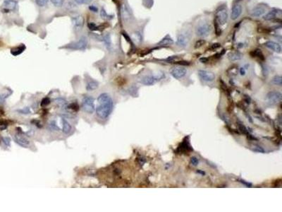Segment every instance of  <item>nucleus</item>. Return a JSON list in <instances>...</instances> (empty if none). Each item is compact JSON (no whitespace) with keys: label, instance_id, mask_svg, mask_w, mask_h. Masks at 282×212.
I'll use <instances>...</instances> for the list:
<instances>
[{"label":"nucleus","instance_id":"f257e3e1","mask_svg":"<svg viewBox=\"0 0 282 212\" xmlns=\"http://www.w3.org/2000/svg\"><path fill=\"white\" fill-rule=\"evenodd\" d=\"M98 104L96 107V113L99 118L101 119H106L112 112L114 103L110 95L107 94H102L98 98Z\"/></svg>","mask_w":282,"mask_h":212},{"label":"nucleus","instance_id":"f03ea898","mask_svg":"<svg viewBox=\"0 0 282 212\" xmlns=\"http://www.w3.org/2000/svg\"><path fill=\"white\" fill-rule=\"evenodd\" d=\"M212 27L207 22L200 23L195 28V34L200 38L207 37L211 33Z\"/></svg>","mask_w":282,"mask_h":212},{"label":"nucleus","instance_id":"7ed1b4c3","mask_svg":"<svg viewBox=\"0 0 282 212\" xmlns=\"http://www.w3.org/2000/svg\"><path fill=\"white\" fill-rule=\"evenodd\" d=\"M190 39V33L187 31H181L176 38V45L179 48H186L188 45Z\"/></svg>","mask_w":282,"mask_h":212},{"label":"nucleus","instance_id":"20e7f679","mask_svg":"<svg viewBox=\"0 0 282 212\" xmlns=\"http://www.w3.org/2000/svg\"><path fill=\"white\" fill-rule=\"evenodd\" d=\"M229 14L225 7H219L216 12V20L219 25L223 26L228 21Z\"/></svg>","mask_w":282,"mask_h":212},{"label":"nucleus","instance_id":"39448f33","mask_svg":"<svg viewBox=\"0 0 282 212\" xmlns=\"http://www.w3.org/2000/svg\"><path fill=\"white\" fill-rule=\"evenodd\" d=\"M94 98L91 96H86L82 99V106L85 112L90 113V114H92L94 112L95 107H94Z\"/></svg>","mask_w":282,"mask_h":212},{"label":"nucleus","instance_id":"423d86ee","mask_svg":"<svg viewBox=\"0 0 282 212\" xmlns=\"http://www.w3.org/2000/svg\"><path fill=\"white\" fill-rule=\"evenodd\" d=\"M282 94L279 91H270L266 96V100L268 103L275 105L281 101Z\"/></svg>","mask_w":282,"mask_h":212},{"label":"nucleus","instance_id":"0eeeda50","mask_svg":"<svg viewBox=\"0 0 282 212\" xmlns=\"http://www.w3.org/2000/svg\"><path fill=\"white\" fill-rule=\"evenodd\" d=\"M163 76H164V74H163V73L157 74L156 75L146 76H143V77L141 78L140 82L141 83V84H142L144 85H148V86H150V85L155 84V83L158 81L160 80L161 78H162Z\"/></svg>","mask_w":282,"mask_h":212},{"label":"nucleus","instance_id":"6e6552de","mask_svg":"<svg viewBox=\"0 0 282 212\" xmlns=\"http://www.w3.org/2000/svg\"><path fill=\"white\" fill-rule=\"evenodd\" d=\"M88 47V39L85 36H82L78 41L74 42L70 45V48L75 50L83 51Z\"/></svg>","mask_w":282,"mask_h":212},{"label":"nucleus","instance_id":"1a4fd4ad","mask_svg":"<svg viewBox=\"0 0 282 212\" xmlns=\"http://www.w3.org/2000/svg\"><path fill=\"white\" fill-rule=\"evenodd\" d=\"M191 151H193V149L189 142V137H185L181 144L178 146V149H176V152L179 153H189Z\"/></svg>","mask_w":282,"mask_h":212},{"label":"nucleus","instance_id":"9d476101","mask_svg":"<svg viewBox=\"0 0 282 212\" xmlns=\"http://www.w3.org/2000/svg\"><path fill=\"white\" fill-rule=\"evenodd\" d=\"M281 15L282 11L281 9L274 8L263 16V19L265 21H272L277 18H281Z\"/></svg>","mask_w":282,"mask_h":212},{"label":"nucleus","instance_id":"9b49d317","mask_svg":"<svg viewBox=\"0 0 282 212\" xmlns=\"http://www.w3.org/2000/svg\"><path fill=\"white\" fill-rule=\"evenodd\" d=\"M198 76L200 79L205 82H212L215 79V74L207 70H199Z\"/></svg>","mask_w":282,"mask_h":212},{"label":"nucleus","instance_id":"f8f14e48","mask_svg":"<svg viewBox=\"0 0 282 212\" xmlns=\"http://www.w3.org/2000/svg\"><path fill=\"white\" fill-rule=\"evenodd\" d=\"M71 21L74 27L77 31H80L81 28L83 27L84 25V19L80 14H76V15L71 17Z\"/></svg>","mask_w":282,"mask_h":212},{"label":"nucleus","instance_id":"ddd939ff","mask_svg":"<svg viewBox=\"0 0 282 212\" xmlns=\"http://www.w3.org/2000/svg\"><path fill=\"white\" fill-rule=\"evenodd\" d=\"M14 140L19 146L24 147V148H28L31 145L30 141L28 140L27 137H24L23 134H20V133L14 135Z\"/></svg>","mask_w":282,"mask_h":212},{"label":"nucleus","instance_id":"4468645a","mask_svg":"<svg viewBox=\"0 0 282 212\" xmlns=\"http://www.w3.org/2000/svg\"><path fill=\"white\" fill-rule=\"evenodd\" d=\"M171 75L177 79H181L184 77L187 74V69L183 67H175L173 68L170 72Z\"/></svg>","mask_w":282,"mask_h":212},{"label":"nucleus","instance_id":"2eb2a0df","mask_svg":"<svg viewBox=\"0 0 282 212\" xmlns=\"http://www.w3.org/2000/svg\"><path fill=\"white\" fill-rule=\"evenodd\" d=\"M121 14H122V19L125 21H129L133 19L131 10L126 5H123L121 7Z\"/></svg>","mask_w":282,"mask_h":212},{"label":"nucleus","instance_id":"dca6fc26","mask_svg":"<svg viewBox=\"0 0 282 212\" xmlns=\"http://www.w3.org/2000/svg\"><path fill=\"white\" fill-rule=\"evenodd\" d=\"M243 12V8L242 6L239 4H234L233 5L232 8H231V19L233 20H236L240 17Z\"/></svg>","mask_w":282,"mask_h":212},{"label":"nucleus","instance_id":"f3484780","mask_svg":"<svg viewBox=\"0 0 282 212\" xmlns=\"http://www.w3.org/2000/svg\"><path fill=\"white\" fill-rule=\"evenodd\" d=\"M267 9L265 6L257 5L255 7H254L251 11V16L255 18H259L263 17L266 14Z\"/></svg>","mask_w":282,"mask_h":212},{"label":"nucleus","instance_id":"a211bd4d","mask_svg":"<svg viewBox=\"0 0 282 212\" xmlns=\"http://www.w3.org/2000/svg\"><path fill=\"white\" fill-rule=\"evenodd\" d=\"M265 46L274 52H277V53H281V47L278 42L269 40V41L265 42Z\"/></svg>","mask_w":282,"mask_h":212},{"label":"nucleus","instance_id":"6ab92c4d","mask_svg":"<svg viewBox=\"0 0 282 212\" xmlns=\"http://www.w3.org/2000/svg\"><path fill=\"white\" fill-rule=\"evenodd\" d=\"M3 6L6 9L14 11L17 7V2L15 0H4Z\"/></svg>","mask_w":282,"mask_h":212},{"label":"nucleus","instance_id":"aec40b11","mask_svg":"<svg viewBox=\"0 0 282 212\" xmlns=\"http://www.w3.org/2000/svg\"><path fill=\"white\" fill-rule=\"evenodd\" d=\"M243 57V54L239 52H231L228 54V58L231 61H238Z\"/></svg>","mask_w":282,"mask_h":212},{"label":"nucleus","instance_id":"412c9836","mask_svg":"<svg viewBox=\"0 0 282 212\" xmlns=\"http://www.w3.org/2000/svg\"><path fill=\"white\" fill-rule=\"evenodd\" d=\"M173 43H174V40H172V38L169 35H166L158 42V45L161 46H169L172 45Z\"/></svg>","mask_w":282,"mask_h":212},{"label":"nucleus","instance_id":"4be33fe9","mask_svg":"<svg viewBox=\"0 0 282 212\" xmlns=\"http://www.w3.org/2000/svg\"><path fill=\"white\" fill-rule=\"evenodd\" d=\"M102 41H103L104 45L106 48V49L110 50L112 49V40H111V36L109 33L104 35L103 37H102Z\"/></svg>","mask_w":282,"mask_h":212},{"label":"nucleus","instance_id":"5701e85b","mask_svg":"<svg viewBox=\"0 0 282 212\" xmlns=\"http://www.w3.org/2000/svg\"><path fill=\"white\" fill-rule=\"evenodd\" d=\"M62 131L66 134H69L71 131V126L65 119H62Z\"/></svg>","mask_w":282,"mask_h":212},{"label":"nucleus","instance_id":"b1692460","mask_svg":"<svg viewBox=\"0 0 282 212\" xmlns=\"http://www.w3.org/2000/svg\"><path fill=\"white\" fill-rule=\"evenodd\" d=\"M98 85H99V84H98V81H94V80H92V81H89L88 83L87 87H86V88H87L88 91L95 90L96 88L98 87Z\"/></svg>","mask_w":282,"mask_h":212},{"label":"nucleus","instance_id":"393cba45","mask_svg":"<svg viewBox=\"0 0 282 212\" xmlns=\"http://www.w3.org/2000/svg\"><path fill=\"white\" fill-rule=\"evenodd\" d=\"M132 38L135 42H137V43H140V42L142 41V35H141V33H140V32L136 31L133 33Z\"/></svg>","mask_w":282,"mask_h":212},{"label":"nucleus","instance_id":"a878e982","mask_svg":"<svg viewBox=\"0 0 282 212\" xmlns=\"http://www.w3.org/2000/svg\"><path fill=\"white\" fill-rule=\"evenodd\" d=\"M100 15H101V17L102 18V19H106V20L112 19L113 17V16L110 15V14H107V12L104 10V8H102V9H101V11H100Z\"/></svg>","mask_w":282,"mask_h":212},{"label":"nucleus","instance_id":"bb28decb","mask_svg":"<svg viewBox=\"0 0 282 212\" xmlns=\"http://www.w3.org/2000/svg\"><path fill=\"white\" fill-rule=\"evenodd\" d=\"M272 83L274 85H277V86H281V76L279 75L275 76L274 77L272 78Z\"/></svg>","mask_w":282,"mask_h":212},{"label":"nucleus","instance_id":"cd10ccee","mask_svg":"<svg viewBox=\"0 0 282 212\" xmlns=\"http://www.w3.org/2000/svg\"><path fill=\"white\" fill-rule=\"evenodd\" d=\"M52 5L56 7H60L64 5V0H50Z\"/></svg>","mask_w":282,"mask_h":212},{"label":"nucleus","instance_id":"c85d7f7f","mask_svg":"<svg viewBox=\"0 0 282 212\" xmlns=\"http://www.w3.org/2000/svg\"><path fill=\"white\" fill-rule=\"evenodd\" d=\"M238 126L239 130H241V132L243 133V134H248V135L249 134L248 130H247L246 127H245L244 125L242 124V123H238Z\"/></svg>","mask_w":282,"mask_h":212},{"label":"nucleus","instance_id":"c756f323","mask_svg":"<svg viewBox=\"0 0 282 212\" xmlns=\"http://www.w3.org/2000/svg\"><path fill=\"white\" fill-rule=\"evenodd\" d=\"M252 150L257 153H265V149H264L262 147H261L260 146H254L253 148H252Z\"/></svg>","mask_w":282,"mask_h":212},{"label":"nucleus","instance_id":"7c9ffc66","mask_svg":"<svg viewBox=\"0 0 282 212\" xmlns=\"http://www.w3.org/2000/svg\"><path fill=\"white\" fill-rule=\"evenodd\" d=\"M251 53H253V57H259V58L261 57L262 59H264L263 54L261 52V50H255V51L252 52Z\"/></svg>","mask_w":282,"mask_h":212},{"label":"nucleus","instance_id":"2f4dec72","mask_svg":"<svg viewBox=\"0 0 282 212\" xmlns=\"http://www.w3.org/2000/svg\"><path fill=\"white\" fill-rule=\"evenodd\" d=\"M49 0H35V2L39 7H45Z\"/></svg>","mask_w":282,"mask_h":212},{"label":"nucleus","instance_id":"473e14b6","mask_svg":"<svg viewBox=\"0 0 282 212\" xmlns=\"http://www.w3.org/2000/svg\"><path fill=\"white\" fill-rule=\"evenodd\" d=\"M74 1L78 5H87V4H89L92 0H74Z\"/></svg>","mask_w":282,"mask_h":212},{"label":"nucleus","instance_id":"72a5a7b5","mask_svg":"<svg viewBox=\"0 0 282 212\" xmlns=\"http://www.w3.org/2000/svg\"><path fill=\"white\" fill-rule=\"evenodd\" d=\"M190 163L193 165H194V166H197L199 163L198 159H197L196 157H192V158H190Z\"/></svg>","mask_w":282,"mask_h":212},{"label":"nucleus","instance_id":"f704fd0d","mask_svg":"<svg viewBox=\"0 0 282 212\" xmlns=\"http://www.w3.org/2000/svg\"><path fill=\"white\" fill-rule=\"evenodd\" d=\"M2 140H3V142L4 143L6 146H9L10 143H11V139H10L9 137H3Z\"/></svg>","mask_w":282,"mask_h":212},{"label":"nucleus","instance_id":"c9c22d12","mask_svg":"<svg viewBox=\"0 0 282 212\" xmlns=\"http://www.w3.org/2000/svg\"><path fill=\"white\" fill-rule=\"evenodd\" d=\"M50 128L52 130H58V127L56 126V124H55V123H54V122H52L50 123Z\"/></svg>","mask_w":282,"mask_h":212},{"label":"nucleus","instance_id":"e433bc0d","mask_svg":"<svg viewBox=\"0 0 282 212\" xmlns=\"http://www.w3.org/2000/svg\"><path fill=\"white\" fill-rule=\"evenodd\" d=\"M50 103V100L48 98H45L43 100H42V106H45V105H47Z\"/></svg>","mask_w":282,"mask_h":212},{"label":"nucleus","instance_id":"4c0bfd02","mask_svg":"<svg viewBox=\"0 0 282 212\" xmlns=\"http://www.w3.org/2000/svg\"><path fill=\"white\" fill-rule=\"evenodd\" d=\"M240 182H241V183H243V184H244L245 185H246L247 187H250L252 186V185L250 183H247V182H245V180H240Z\"/></svg>","mask_w":282,"mask_h":212},{"label":"nucleus","instance_id":"58836bf2","mask_svg":"<svg viewBox=\"0 0 282 212\" xmlns=\"http://www.w3.org/2000/svg\"><path fill=\"white\" fill-rule=\"evenodd\" d=\"M240 74H241L242 76H244L245 74V69L244 67H241L240 69Z\"/></svg>","mask_w":282,"mask_h":212},{"label":"nucleus","instance_id":"ea45409f","mask_svg":"<svg viewBox=\"0 0 282 212\" xmlns=\"http://www.w3.org/2000/svg\"><path fill=\"white\" fill-rule=\"evenodd\" d=\"M90 9L92 11H94V12H98V8L95 7H94L93 5L90 6Z\"/></svg>","mask_w":282,"mask_h":212},{"label":"nucleus","instance_id":"a19ab883","mask_svg":"<svg viewBox=\"0 0 282 212\" xmlns=\"http://www.w3.org/2000/svg\"><path fill=\"white\" fill-rule=\"evenodd\" d=\"M3 100H4V97L0 95V103H1L3 101Z\"/></svg>","mask_w":282,"mask_h":212},{"label":"nucleus","instance_id":"79ce46f5","mask_svg":"<svg viewBox=\"0 0 282 212\" xmlns=\"http://www.w3.org/2000/svg\"><path fill=\"white\" fill-rule=\"evenodd\" d=\"M197 173H201V174H202V175H205V172H202V171H197Z\"/></svg>","mask_w":282,"mask_h":212}]
</instances>
